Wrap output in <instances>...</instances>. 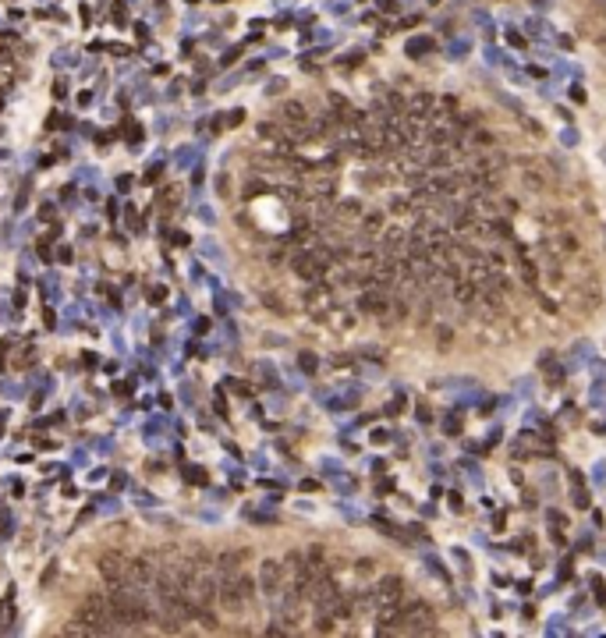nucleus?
Segmentation results:
<instances>
[{
  "mask_svg": "<svg viewBox=\"0 0 606 638\" xmlns=\"http://www.w3.org/2000/svg\"><path fill=\"white\" fill-rule=\"evenodd\" d=\"M99 574L114 585H125V560L121 557H103L99 560Z\"/></svg>",
  "mask_w": 606,
  "mask_h": 638,
  "instance_id": "obj_7",
  "label": "nucleus"
},
{
  "mask_svg": "<svg viewBox=\"0 0 606 638\" xmlns=\"http://www.w3.org/2000/svg\"><path fill=\"white\" fill-rule=\"evenodd\" d=\"M493 142H497V139H493L489 132H475L472 135V146H493Z\"/></svg>",
  "mask_w": 606,
  "mask_h": 638,
  "instance_id": "obj_15",
  "label": "nucleus"
},
{
  "mask_svg": "<svg viewBox=\"0 0 606 638\" xmlns=\"http://www.w3.org/2000/svg\"><path fill=\"white\" fill-rule=\"evenodd\" d=\"M436 344L447 351V348L454 344V330H451V327H436Z\"/></svg>",
  "mask_w": 606,
  "mask_h": 638,
  "instance_id": "obj_13",
  "label": "nucleus"
},
{
  "mask_svg": "<svg viewBox=\"0 0 606 638\" xmlns=\"http://www.w3.org/2000/svg\"><path fill=\"white\" fill-rule=\"evenodd\" d=\"M390 298H387V291L383 288H376V284H369V288H362L358 291V312L362 316H376V319H387L390 316Z\"/></svg>",
  "mask_w": 606,
  "mask_h": 638,
  "instance_id": "obj_4",
  "label": "nucleus"
},
{
  "mask_svg": "<svg viewBox=\"0 0 606 638\" xmlns=\"http://www.w3.org/2000/svg\"><path fill=\"white\" fill-rule=\"evenodd\" d=\"M326 255L319 252V248H302V252H295L291 255V270H295V277H302V281H309V284H319L323 281V274H326Z\"/></svg>",
  "mask_w": 606,
  "mask_h": 638,
  "instance_id": "obj_3",
  "label": "nucleus"
},
{
  "mask_svg": "<svg viewBox=\"0 0 606 638\" xmlns=\"http://www.w3.org/2000/svg\"><path fill=\"white\" fill-rule=\"evenodd\" d=\"M525 185H528L532 192H542V188H546V181H542L539 174H532V171H525Z\"/></svg>",
  "mask_w": 606,
  "mask_h": 638,
  "instance_id": "obj_14",
  "label": "nucleus"
},
{
  "mask_svg": "<svg viewBox=\"0 0 606 638\" xmlns=\"http://www.w3.org/2000/svg\"><path fill=\"white\" fill-rule=\"evenodd\" d=\"M337 213H341V217H358L362 209H358V202H341V209H337Z\"/></svg>",
  "mask_w": 606,
  "mask_h": 638,
  "instance_id": "obj_16",
  "label": "nucleus"
},
{
  "mask_svg": "<svg viewBox=\"0 0 606 638\" xmlns=\"http://www.w3.org/2000/svg\"><path fill=\"white\" fill-rule=\"evenodd\" d=\"M281 118H284V121H288V125H295V128H302V125H305V121H309V111H305V106H302V103H298V99H291V103H284V106H281Z\"/></svg>",
  "mask_w": 606,
  "mask_h": 638,
  "instance_id": "obj_9",
  "label": "nucleus"
},
{
  "mask_svg": "<svg viewBox=\"0 0 606 638\" xmlns=\"http://www.w3.org/2000/svg\"><path fill=\"white\" fill-rule=\"evenodd\" d=\"M554 248H557V255H575L582 245H578V238H575L571 231H561V234L554 238Z\"/></svg>",
  "mask_w": 606,
  "mask_h": 638,
  "instance_id": "obj_10",
  "label": "nucleus"
},
{
  "mask_svg": "<svg viewBox=\"0 0 606 638\" xmlns=\"http://www.w3.org/2000/svg\"><path fill=\"white\" fill-rule=\"evenodd\" d=\"M241 550H234V553H224L216 560V567H220V574H238V567H241Z\"/></svg>",
  "mask_w": 606,
  "mask_h": 638,
  "instance_id": "obj_12",
  "label": "nucleus"
},
{
  "mask_svg": "<svg viewBox=\"0 0 606 638\" xmlns=\"http://www.w3.org/2000/svg\"><path fill=\"white\" fill-rule=\"evenodd\" d=\"M383 220H387V213H365V220H362V234H365V238H376L383 227H387Z\"/></svg>",
  "mask_w": 606,
  "mask_h": 638,
  "instance_id": "obj_11",
  "label": "nucleus"
},
{
  "mask_svg": "<svg viewBox=\"0 0 606 638\" xmlns=\"http://www.w3.org/2000/svg\"><path fill=\"white\" fill-rule=\"evenodd\" d=\"M259 581H262V593H266V596L284 593V564H277V560H262Z\"/></svg>",
  "mask_w": 606,
  "mask_h": 638,
  "instance_id": "obj_5",
  "label": "nucleus"
},
{
  "mask_svg": "<svg viewBox=\"0 0 606 638\" xmlns=\"http://www.w3.org/2000/svg\"><path fill=\"white\" fill-rule=\"evenodd\" d=\"M255 600V581L248 574H224V581L216 585V603L227 614H241L248 603Z\"/></svg>",
  "mask_w": 606,
  "mask_h": 638,
  "instance_id": "obj_2",
  "label": "nucleus"
},
{
  "mask_svg": "<svg viewBox=\"0 0 606 638\" xmlns=\"http://www.w3.org/2000/svg\"><path fill=\"white\" fill-rule=\"evenodd\" d=\"M106 603H110V614L118 617V624L125 628H142L149 621V607L139 600V593H132V585H114Z\"/></svg>",
  "mask_w": 606,
  "mask_h": 638,
  "instance_id": "obj_1",
  "label": "nucleus"
},
{
  "mask_svg": "<svg viewBox=\"0 0 606 638\" xmlns=\"http://www.w3.org/2000/svg\"><path fill=\"white\" fill-rule=\"evenodd\" d=\"M404 245H408V231L404 227H383V248H387L390 255L404 252Z\"/></svg>",
  "mask_w": 606,
  "mask_h": 638,
  "instance_id": "obj_8",
  "label": "nucleus"
},
{
  "mask_svg": "<svg viewBox=\"0 0 606 638\" xmlns=\"http://www.w3.org/2000/svg\"><path fill=\"white\" fill-rule=\"evenodd\" d=\"M408 114H411L415 121H422V118H432V114H436V99H432L429 92H418V96L408 103Z\"/></svg>",
  "mask_w": 606,
  "mask_h": 638,
  "instance_id": "obj_6",
  "label": "nucleus"
}]
</instances>
